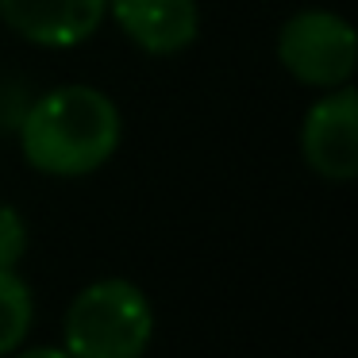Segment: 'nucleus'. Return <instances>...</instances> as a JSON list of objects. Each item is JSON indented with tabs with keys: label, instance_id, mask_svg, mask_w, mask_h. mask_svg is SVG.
<instances>
[{
	"label": "nucleus",
	"instance_id": "nucleus-1",
	"mask_svg": "<svg viewBox=\"0 0 358 358\" xmlns=\"http://www.w3.org/2000/svg\"><path fill=\"white\" fill-rule=\"evenodd\" d=\"M124 116L104 89L58 85L20 112V155L47 178H89L112 162Z\"/></svg>",
	"mask_w": 358,
	"mask_h": 358
},
{
	"label": "nucleus",
	"instance_id": "nucleus-2",
	"mask_svg": "<svg viewBox=\"0 0 358 358\" xmlns=\"http://www.w3.org/2000/svg\"><path fill=\"white\" fill-rule=\"evenodd\" d=\"M155 339V304L135 281L96 278L62 316V350L70 358H147Z\"/></svg>",
	"mask_w": 358,
	"mask_h": 358
},
{
	"label": "nucleus",
	"instance_id": "nucleus-3",
	"mask_svg": "<svg viewBox=\"0 0 358 358\" xmlns=\"http://www.w3.org/2000/svg\"><path fill=\"white\" fill-rule=\"evenodd\" d=\"M278 62L308 89L350 85L358 66V35L339 12L301 8L278 31Z\"/></svg>",
	"mask_w": 358,
	"mask_h": 358
},
{
	"label": "nucleus",
	"instance_id": "nucleus-4",
	"mask_svg": "<svg viewBox=\"0 0 358 358\" xmlns=\"http://www.w3.org/2000/svg\"><path fill=\"white\" fill-rule=\"evenodd\" d=\"M301 155L308 162V170L324 181L343 185V181L358 178V93H355V85L324 89V96L304 112Z\"/></svg>",
	"mask_w": 358,
	"mask_h": 358
},
{
	"label": "nucleus",
	"instance_id": "nucleus-5",
	"mask_svg": "<svg viewBox=\"0 0 358 358\" xmlns=\"http://www.w3.org/2000/svg\"><path fill=\"white\" fill-rule=\"evenodd\" d=\"M0 20L31 47L70 50L101 31L108 0H0Z\"/></svg>",
	"mask_w": 358,
	"mask_h": 358
},
{
	"label": "nucleus",
	"instance_id": "nucleus-6",
	"mask_svg": "<svg viewBox=\"0 0 358 358\" xmlns=\"http://www.w3.org/2000/svg\"><path fill=\"white\" fill-rule=\"evenodd\" d=\"M108 16L143 55H181L201 35L196 0H108Z\"/></svg>",
	"mask_w": 358,
	"mask_h": 358
},
{
	"label": "nucleus",
	"instance_id": "nucleus-7",
	"mask_svg": "<svg viewBox=\"0 0 358 358\" xmlns=\"http://www.w3.org/2000/svg\"><path fill=\"white\" fill-rule=\"evenodd\" d=\"M35 324V296L20 270H0V358H8L27 343Z\"/></svg>",
	"mask_w": 358,
	"mask_h": 358
},
{
	"label": "nucleus",
	"instance_id": "nucleus-8",
	"mask_svg": "<svg viewBox=\"0 0 358 358\" xmlns=\"http://www.w3.org/2000/svg\"><path fill=\"white\" fill-rule=\"evenodd\" d=\"M27 255V224L12 204H0V270H20Z\"/></svg>",
	"mask_w": 358,
	"mask_h": 358
},
{
	"label": "nucleus",
	"instance_id": "nucleus-9",
	"mask_svg": "<svg viewBox=\"0 0 358 358\" xmlns=\"http://www.w3.org/2000/svg\"><path fill=\"white\" fill-rule=\"evenodd\" d=\"M8 358H70V355H66V350L62 347H20V350H12V355Z\"/></svg>",
	"mask_w": 358,
	"mask_h": 358
}]
</instances>
